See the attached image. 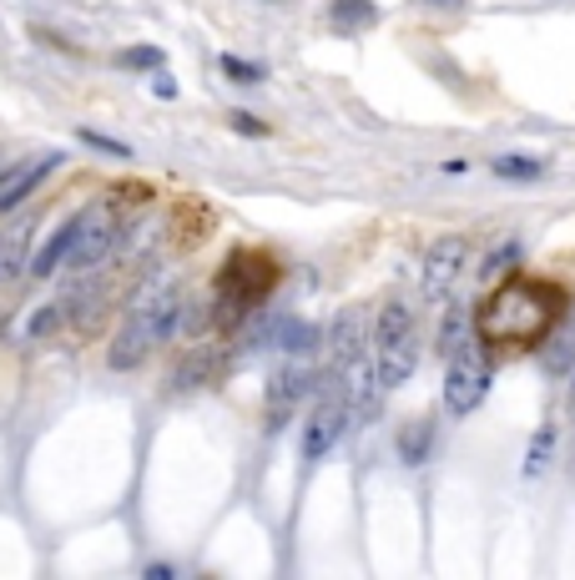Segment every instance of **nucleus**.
I'll list each match as a JSON object with an SVG mask.
<instances>
[{"instance_id": "obj_1", "label": "nucleus", "mask_w": 575, "mask_h": 580, "mask_svg": "<svg viewBox=\"0 0 575 580\" xmlns=\"http://www.w3.org/2000/svg\"><path fill=\"white\" fill-rule=\"evenodd\" d=\"M561 308L565 303H561L555 288L515 278V283L489 293V303L479 308V329H485V339H495V343H541L545 333L561 323Z\"/></svg>"}, {"instance_id": "obj_2", "label": "nucleus", "mask_w": 575, "mask_h": 580, "mask_svg": "<svg viewBox=\"0 0 575 580\" xmlns=\"http://www.w3.org/2000/svg\"><path fill=\"white\" fill-rule=\"evenodd\" d=\"M177 303L182 298L172 293V288L162 283V278H152V283H141L137 293H131V303H127V318H121V329H117V339H111V349H107V363L111 369H137L147 353L157 349L162 339H172V329H177Z\"/></svg>"}, {"instance_id": "obj_3", "label": "nucleus", "mask_w": 575, "mask_h": 580, "mask_svg": "<svg viewBox=\"0 0 575 580\" xmlns=\"http://www.w3.org/2000/svg\"><path fill=\"white\" fill-rule=\"evenodd\" d=\"M414 363H419L414 318H409V308L394 298V303L379 308V323H374V369H379L384 389H399V383H409Z\"/></svg>"}, {"instance_id": "obj_4", "label": "nucleus", "mask_w": 575, "mask_h": 580, "mask_svg": "<svg viewBox=\"0 0 575 580\" xmlns=\"http://www.w3.org/2000/svg\"><path fill=\"white\" fill-rule=\"evenodd\" d=\"M445 359H449V369H445V409L455 419H465V414H475L479 399L489 394L485 339H479V333H465V339H459Z\"/></svg>"}, {"instance_id": "obj_5", "label": "nucleus", "mask_w": 575, "mask_h": 580, "mask_svg": "<svg viewBox=\"0 0 575 580\" xmlns=\"http://www.w3.org/2000/svg\"><path fill=\"white\" fill-rule=\"evenodd\" d=\"M348 419H354V399H348V383H344V373H338L324 394H318L314 414H308V429H304V454L308 460H324L328 449L344 439Z\"/></svg>"}, {"instance_id": "obj_6", "label": "nucleus", "mask_w": 575, "mask_h": 580, "mask_svg": "<svg viewBox=\"0 0 575 580\" xmlns=\"http://www.w3.org/2000/svg\"><path fill=\"white\" fill-rule=\"evenodd\" d=\"M117 238H121L117 208H111V202H97V208L77 212V238H71V252H66V263L87 273V268L107 263L111 248H117Z\"/></svg>"}, {"instance_id": "obj_7", "label": "nucleus", "mask_w": 575, "mask_h": 580, "mask_svg": "<svg viewBox=\"0 0 575 580\" xmlns=\"http://www.w3.org/2000/svg\"><path fill=\"white\" fill-rule=\"evenodd\" d=\"M56 167H61V152H36V157H26V162L6 167V172H0V218L21 208L36 187L46 182V172H56Z\"/></svg>"}, {"instance_id": "obj_8", "label": "nucleus", "mask_w": 575, "mask_h": 580, "mask_svg": "<svg viewBox=\"0 0 575 580\" xmlns=\"http://www.w3.org/2000/svg\"><path fill=\"white\" fill-rule=\"evenodd\" d=\"M465 252H469V242L459 238H439L435 248H429V258H424V293L429 298H445L449 293V283L459 278V268H465Z\"/></svg>"}, {"instance_id": "obj_9", "label": "nucleus", "mask_w": 575, "mask_h": 580, "mask_svg": "<svg viewBox=\"0 0 575 580\" xmlns=\"http://www.w3.org/2000/svg\"><path fill=\"white\" fill-rule=\"evenodd\" d=\"M222 373H228V349L197 343V349L172 369V389H202V383H218Z\"/></svg>"}, {"instance_id": "obj_10", "label": "nucleus", "mask_w": 575, "mask_h": 580, "mask_svg": "<svg viewBox=\"0 0 575 580\" xmlns=\"http://www.w3.org/2000/svg\"><path fill=\"white\" fill-rule=\"evenodd\" d=\"M364 308H344V313L334 318V329H328V359H334V369H348V363L364 359Z\"/></svg>"}, {"instance_id": "obj_11", "label": "nucleus", "mask_w": 575, "mask_h": 580, "mask_svg": "<svg viewBox=\"0 0 575 580\" xmlns=\"http://www.w3.org/2000/svg\"><path fill=\"white\" fill-rule=\"evenodd\" d=\"M61 308L71 313V323L77 329H97L101 323V308H107V293H101V283H91V278H81V283H71L66 288V298H61Z\"/></svg>"}, {"instance_id": "obj_12", "label": "nucleus", "mask_w": 575, "mask_h": 580, "mask_svg": "<svg viewBox=\"0 0 575 580\" xmlns=\"http://www.w3.org/2000/svg\"><path fill=\"white\" fill-rule=\"evenodd\" d=\"M71 238H77V218H66L61 228H56L51 238H46L41 248L31 252V263H26V268H31V278H51L56 268L66 263V252H71Z\"/></svg>"}, {"instance_id": "obj_13", "label": "nucleus", "mask_w": 575, "mask_h": 580, "mask_svg": "<svg viewBox=\"0 0 575 580\" xmlns=\"http://www.w3.org/2000/svg\"><path fill=\"white\" fill-rule=\"evenodd\" d=\"M304 389H308V373L304 369H282L278 379L268 383V419H272V424L282 419V409H294L298 399H304Z\"/></svg>"}, {"instance_id": "obj_14", "label": "nucleus", "mask_w": 575, "mask_h": 580, "mask_svg": "<svg viewBox=\"0 0 575 580\" xmlns=\"http://www.w3.org/2000/svg\"><path fill=\"white\" fill-rule=\"evenodd\" d=\"M429 444H435V424H429V419H414V424L399 434V460L404 464H424L429 460Z\"/></svg>"}, {"instance_id": "obj_15", "label": "nucleus", "mask_w": 575, "mask_h": 580, "mask_svg": "<svg viewBox=\"0 0 575 580\" xmlns=\"http://www.w3.org/2000/svg\"><path fill=\"white\" fill-rule=\"evenodd\" d=\"M551 454H555V424H541V429H535V439H531V449H525V480L545 474Z\"/></svg>"}, {"instance_id": "obj_16", "label": "nucleus", "mask_w": 575, "mask_h": 580, "mask_svg": "<svg viewBox=\"0 0 575 580\" xmlns=\"http://www.w3.org/2000/svg\"><path fill=\"white\" fill-rule=\"evenodd\" d=\"M328 16L338 26H374L379 21V6L374 0H328Z\"/></svg>"}, {"instance_id": "obj_17", "label": "nucleus", "mask_w": 575, "mask_h": 580, "mask_svg": "<svg viewBox=\"0 0 575 580\" xmlns=\"http://www.w3.org/2000/svg\"><path fill=\"white\" fill-rule=\"evenodd\" d=\"M272 333H278V349H282V353H308V349L318 343V333L308 329V323H298V318H282Z\"/></svg>"}, {"instance_id": "obj_18", "label": "nucleus", "mask_w": 575, "mask_h": 580, "mask_svg": "<svg viewBox=\"0 0 575 580\" xmlns=\"http://www.w3.org/2000/svg\"><path fill=\"white\" fill-rule=\"evenodd\" d=\"M489 172L495 177H505V182H535V177L545 172L541 162H531V157H495V162H489Z\"/></svg>"}, {"instance_id": "obj_19", "label": "nucleus", "mask_w": 575, "mask_h": 580, "mask_svg": "<svg viewBox=\"0 0 575 580\" xmlns=\"http://www.w3.org/2000/svg\"><path fill=\"white\" fill-rule=\"evenodd\" d=\"M465 333H475V329H469V313H465V308H459V303H449L445 323H439V349L449 353L459 339H465Z\"/></svg>"}, {"instance_id": "obj_20", "label": "nucleus", "mask_w": 575, "mask_h": 580, "mask_svg": "<svg viewBox=\"0 0 575 580\" xmlns=\"http://www.w3.org/2000/svg\"><path fill=\"white\" fill-rule=\"evenodd\" d=\"M21 252H26L21 232H0V283L21 273Z\"/></svg>"}, {"instance_id": "obj_21", "label": "nucleus", "mask_w": 575, "mask_h": 580, "mask_svg": "<svg viewBox=\"0 0 575 580\" xmlns=\"http://www.w3.org/2000/svg\"><path fill=\"white\" fill-rule=\"evenodd\" d=\"M117 61H121V67H127V71H157V67H162V61H167V56L157 51V46H127V51H121Z\"/></svg>"}, {"instance_id": "obj_22", "label": "nucleus", "mask_w": 575, "mask_h": 580, "mask_svg": "<svg viewBox=\"0 0 575 580\" xmlns=\"http://www.w3.org/2000/svg\"><path fill=\"white\" fill-rule=\"evenodd\" d=\"M228 127H232V132H242V137H268V121L248 117V111H232V117H228Z\"/></svg>"}, {"instance_id": "obj_23", "label": "nucleus", "mask_w": 575, "mask_h": 580, "mask_svg": "<svg viewBox=\"0 0 575 580\" xmlns=\"http://www.w3.org/2000/svg\"><path fill=\"white\" fill-rule=\"evenodd\" d=\"M81 142H87V147H97V152H107V157H121V162H127V157H131V147L111 142V137H101V132H81Z\"/></svg>"}, {"instance_id": "obj_24", "label": "nucleus", "mask_w": 575, "mask_h": 580, "mask_svg": "<svg viewBox=\"0 0 575 580\" xmlns=\"http://www.w3.org/2000/svg\"><path fill=\"white\" fill-rule=\"evenodd\" d=\"M222 71H228L232 81H258V77H262L258 67H248V61H238V56H222Z\"/></svg>"}, {"instance_id": "obj_25", "label": "nucleus", "mask_w": 575, "mask_h": 580, "mask_svg": "<svg viewBox=\"0 0 575 580\" xmlns=\"http://www.w3.org/2000/svg\"><path fill=\"white\" fill-rule=\"evenodd\" d=\"M56 318H61V308H41V313L31 318V339H46V333L56 329Z\"/></svg>"}, {"instance_id": "obj_26", "label": "nucleus", "mask_w": 575, "mask_h": 580, "mask_svg": "<svg viewBox=\"0 0 575 580\" xmlns=\"http://www.w3.org/2000/svg\"><path fill=\"white\" fill-rule=\"evenodd\" d=\"M152 91H157L162 101H177V81H172V77H157V81H152Z\"/></svg>"}, {"instance_id": "obj_27", "label": "nucleus", "mask_w": 575, "mask_h": 580, "mask_svg": "<svg viewBox=\"0 0 575 580\" xmlns=\"http://www.w3.org/2000/svg\"><path fill=\"white\" fill-rule=\"evenodd\" d=\"M147 580H172V566H147Z\"/></svg>"}, {"instance_id": "obj_28", "label": "nucleus", "mask_w": 575, "mask_h": 580, "mask_svg": "<svg viewBox=\"0 0 575 580\" xmlns=\"http://www.w3.org/2000/svg\"><path fill=\"white\" fill-rule=\"evenodd\" d=\"M424 6H445V11H455V6H465V0H424Z\"/></svg>"}, {"instance_id": "obj_29", "label": "nucleus", "mask_w": 575, "mask_h": 580, "mask_svg": "<svg viewBox=\"0 0 575 580\" xmlns=\"http://www.w3.org/2000/svg\"><path fill=\"white\" fill-rule=\"evenodd\" d=\"M571 414H575V369H571Z\"/></svg>"}, {"instance_id": "obj_30", "label": "nucleus", "mask_w": 575, "mask_h": 580, "mask_svg": "<svg viewBox=\"0 0 575 580\" xmlns=\"http://www.w3.org/2000/svg\"><path fill=\"white\" fill-rule=\"evenodd\" d=\"M0 172H6V152H0Z\"/></svg>"}]
</instances>
